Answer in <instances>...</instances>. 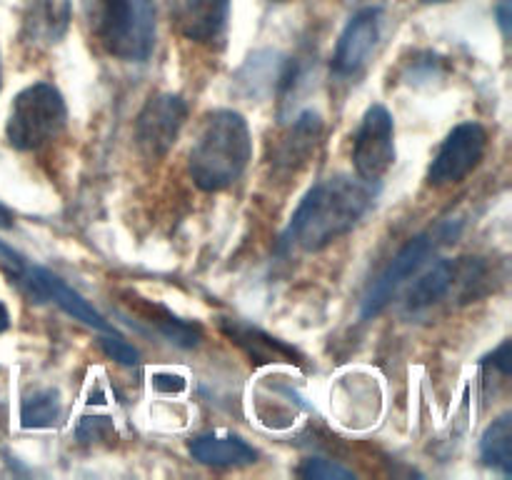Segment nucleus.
I'll return each mask as SVG.
<instances>
[{
	"label": "nucleus",
	"instance_id": "423d86ee",
	"mask_svg": "<svg viewBox=\"0 0 512 480\" xmlns=\"http://www.w3.org/2000/svg\"><path fill=\"white\" fill-rule=\"evenodd\" d=\"M188 120V103L180 95L160 93L143 105L135 120V145L145 160L168 155Z\"/></svg>",
	"mask_w": 512,
	"mask_h": 480
},
{
	"label": "nucleus",
	"instance_id": "aec40b11",
	"mask_svg": "<svg viewBox=\"0 0 512 480\" xmlns=\"http://www.w3.org/2000/svg\"><path fill=\"white\" fill-rule=\"evenodd\" d=\"M100 348H103V353L108 355V358H113L115 363L120 365H128V368H133L140 358L138 350H135L120 333H105V338H100Z\"/></svg>",
	"mask_w": 512,
	"mask_h": 480
},
{
	"label": "nucleus",
	"instance_id": "9d476101",
	"mask_svg": "<svg viewBox=\"0 0 512 480\" xmlns=\"http://www.w3.org/2000/svg\"><path fill=\"white\" fill-rule=\"evenodd\" d=\"M170 15L183 38L193 43H213L225 33L230 0H173Z\"/></svg>",
	"mask_w": 512,
	"mask_h": 480
},
{
	"label": "nucleus",
	"instance_id": "0eeeda50",
	"mask_svg": "<svg viewBox=\"0 0 512 480\" xmlns=\"http://www.w3.org/2000/svg\"><path fill=\"white\" fill-rule=\"evenodd\" d=\"M485 148H488V130L483 125L473 120L455 125L430 163L428 185L443 188L465 180L480 165Z\"/></svg>",
	"mask_w": 512,
	"mask_h": 480
},
{
	"label": "nucleus",
	"instance_id": "7ed1b4c3",
	"mask_svg": "<svg viewBox=\"0 0 512 480\" xmlns=\"http://www.w3.org/2000/svg\"><path fill=\"white\" fill-rule=\"evenodd\" d=\"M85 18L110 55L143 63L155 48L153 0H83Z\"/></svg>",
	"mask_w": 512,
	"mask_h": 480
},
{
	"label": "nucleus",
	"instance_id": "2eb2a0df",
	"mask_svg": "<svg viewBox=\"0 0 512 480\" xmlns=\"http://www.w3.org/2000/svg\"><path fill=\"white\" fill-rule=\"evenodd\" d=\"M460 265L463 263H458V260H438L433 268L425 270V273L415 280L413 288H410L405 308H408L410 313H423V310L440 303V300L453 290V285L458 283Z\"/></svg>",
	"mask_w": 512,
	"mask_h": 480
},
{
	"label": "nucleus",
	"instance_id": "39448f33",
	"mask_svg": "<svg viewBox=\"0 0 512 480\" xmlns=\"http://www.w3.org/2000/svg\"><path fill=\"white\" fill-rule=\"evenodd\" d=\"M353 163L358 178L380 183L395 163V123L385 105L375 103L365 110L353 143Z\"/></svg>",
	"mask_w": 512,
	"mask_h": 480
},
{
	"label": "nucleus",
	"instance_id": "a211bd4d",
	"mask_svg": "<svg viewBox=\"0 0 512 480\" xmlns=\"http://www.w3.org/2000/svg\"><path fill=\"white\" fill-rule=\"evenodd\" d=\"M60 413H63V403H60L58 390H40L20 405V425L33 430L53 428L58 425Z\"/></svg>",
	"mask_w": 512,
	"mask_h": 480
},
{
	"label": "nucleus",
	"instance_id": "6e6552de",
	"mask_svg": "<svg viewBox=\"0 0 512 480\" xmlns=\"http://www.w3.org/2000/svg\"><path fill=\"white\" fill-rule=\"evenodd\" d=\"M433 253H435V235L423 233V235H415L413 240H408V243L398 250V255L385 265V270L378 275V280L370 285V290L363 298L360 315H363V318H375V315H378L380 310L393 300V295L398 293L400 285H403L405 280L413 278Z\"/></svg>",
	"mask_w": 512,
	"mask_h": 480
},
{
	"label": "nucleus",
	"instance_id": "4be33fe9",
	"mask_svg": "<svg viewBox=\"0 0 512 480\" xmlns=\"http://www.w3.org/2000/svg\"><path fill=\"white\" fill-rule=\"evenodd\" d=\"M153 385L160 390V393H183L185 378L183 375H173V373H155Z\"/></svg>",
	"mask_w": 512,
	"mask_h": 480
},
{
	"label": "nucleus",
	"instance_id": "f3484780",
	"mask_svg": "<svg viewBox=\"0 0 512 480\" xmlns=\"http://www.w3.org/2000/svg\"><path fill=\"white\" fill-rule=\"evenodd\" d=\"M480 458L488 468L500 470L503 475L512 473V415L505 413L485 428L480 438Z\"/></svg>",
	"mask_w": 512,
	"mask_h": 480
},
{
	"label": "nucleus",
	"instance_id": "b1692460",
	"mask_svg": "<svg viewBox=\"0 0 512 480\" xmlns=\"http://www.w3.org/2000/svg\"><path fill=\"white\" fill-rule=\"evenodd\" d=\"M495 15H498V25L500 30H503V38H510V20H512L510 0H498V5H495Z\"/></svg>",
	"mask_w": 512,
	"mask_h": 480
},
{
	"label": "nucleus",
	"instance_id": "f8f14e48",
	"mask_svg": "<svg viewBox=\"0 0 512 480\" xmlns=\"http://www.w3.org/2000/svg\"><path fill=\"white\" fill-rule=\"evenodd\" d=\"M73 8L70 0H28L23 15V35L28 43L50 48L68 33Z\"/></svg>",
	"mask_w": 512,
	"mask_h": 480
},
{
	"label": "nucleus",
	"instance_id": "1a4fd4ad",
	"mask_svg": "<svg viewBox=\"0 0 512 480\" xmlns=\"http://www.w3.org/2000/svg\"><path fill=\"white\" fill-rule=\"evenodd\" d=\"M380 38V10L365 8L350 18L345 30L340 33L338 48L333 55V73L335 75H355L373 55L375 45Z\"/></svg>",
	"mask_w": 512,
	"mask_h": 480
},
{
	"label": "nucleus",
	"instance_id": "f03ea898",
	"mask_svg": "<svg viewBox=\"0 0 512 480\" xmlns=\"http://www.w3.org/2000/svg\"><path fill=\"white\" fill-rule=\"evenodd\" d=\"M250 158L253 135L248 120L235 110H210L190 148V178L205 193H218L245 173Z\"/></svg>",
	"mask_w": 512,
	"mask_h": 480
},
{
	"label": "nucleus",
	"instance_id": "f257e3e1",
	"mask_svg": "<svg viewBox=\"0 0 512 480\" xmlns=\"http://www.w3.org/2000/svg\"><path fill=\"white\" fill-rule=\"evenodd\" d=\"M373 200V183L363 178L335 175L313 185L290 218L280 238V250L300 248L305 253L323 250L340 235L350 233L373 208Z\"/></svg>",
	"mask_w": 512,
	"mask_h": 480
},
{
	"label": "nucleus",
	"instance_id": "6ab92c4d",
	"mask_svg": "<svg viewBox=\"0 0 512 480\" xmlns=\"http://www.w3.org/2000/svg\"><path fill=\"white\" fill-rule=\"evenodd\" d=\"M300 478L310 480H353V470L343 468V465L333 463L328 458H308L303 460V465L298 468Z\"/></svg>",
	"mask_w": 512,
	"mask_h": 480
},
{
	"label": "nucleus",
	"instance_id": "bb28decb",
	"mask_svg": "<svg viewBox=\"0 0 512 480\" xmlns=\"http://www.w3.org/2000/svg\"><path fill=\"white\" fill-rule=\"evenodd\" d=\"M423 3H445V0H423Z\"/></svg>",
	"mask_w": 512,
	"mask_h": 480
},
{
	"label": "nucleus",
	"instance_id": "393cba45",
	"mask_svg": "<svg viewBox=\"0 0 512 480\" xmlns=\"http://www.w3.org/2000/svg\"><path fill=\"white\" fill-rule=\"evenodd\" d=\"M0 228H13V213L0 203Z\"/></svg>",
	"mask_w": 512,
	"mask_h": 480
},
{
	"label": "nucleus",
	"instance_id": "412c9836",
	"mask_svg": "<svg viewBox=\"0 0 512 480\" xmlns=\"http://www.w3.org/2000/svg\"><path fill=\"white\" fill-rule=\"evenodd\" d=\"M78 435L85 443L113 438V425H110L108 418H83V423L78 425Z\"/></svg>",
	"mask_w": 512,
	"mask_h": 480
},
{
	"label": "nucleus",
	"instance_id": "dca6fc26",
	"mask_svg": "<svg viewBox=\"0 0 512 480\" xmlns=\"http://www.w3.org/2000/svg\"><path fill=\"white\" fill-rule=\"evenodd\" d=\"M135 308L143 318H148V323L163 335L168 343L178 345V348H195V345L203 340V330L200 325L188 323V320H180L178 315L170 313L165 305L150 303V300H135Z\"/></svg>",
	"mask_w": 512,
	"mask_h": 480
},
{
	"label": "nucleus",
	"instance_id": "a878e982",
	"mask_svg": "<svg viewBox=\"0 0 512 480\" xmlns=\"http://www.w3.org/2000/svg\"><path fill=\"white\" fill-rule=\"evenodd\" d=\"M8 328H10V313H8V308L0 303V333H5Z\"/></svg>",
	"mask_w": 512,
	"mask_h": 480
},
{
	"label": "nucleus",
	"instance_id": "20e7f679",
	"mask_svg": "<svg viewBox=\"0 0 512 480\" xmlns=\"http://www.w3.org/2000/svg\"><path fill=\"white\" fill-rule=\"evenodd\" d=\"M68 123V108L60 90L50 83H33L15 95L5 138L15 150H38L58 138Z\"/></svg>",
	"mask_w": 512,
	"mask_h": 480
},
{
	"label": "nucleus",
	"instance_id": "ddd939ff",
	"mask_svg": "<svg viewBox=\"0 0 512 480\" xmlns=\"http://www.w3.org/2000/svg\"><path fill=\"white\" fill-rule=\"evenodd\" d=\"M190 455L210 468H248L258 460V453L243 438L230 433H205L190 440Z\"/></svg>",
	"mask_w": 512,
	"mask_h": 480
},
{
	"label": "nucleus",
	"instance_id": "5701e85b",
	"mask_svg": "<svg viewBox=\"0 0 512 480\" xmlns=\"http://www.w3.org/2000/svg\"><path fill=\"white\" fill-rule=\"evenodd\" d=\"M0 265H3V268H5V273L13 275V273H18L20 268H23L25 260L20 258V255L15 253L13 248H8V245H5L3 240H0Z\"/></svg>",
	"mask_w": 512,
	"mask_h": 480
},
{
	"label": "nucleus",
	"instance_id": "4468645a",
	"mask_svg": "<svg viewBox=\"0 0 512 480\" xmlns=\"http://www.w3.org/2000/svg\"><path fill=\"white\" fill-rule=\"evenodd\" d=\"M220 328L235 345L248 353L253 363H298L300 355L290 345L278 338H270L268 333L253 328V325H245L240 320H223Z\"/></svg>",
	"mask_w": 512,
	"mask_h": 480
},
{
	"label": "nucleus",
	"instance_id": "9b49d317",
	"mask_svg": "<svg viewBox=\"0 0 512 480\" xmlns=\"http://www.w3.org/2000/svg\"><path fill=\"white\" fill-rule=\"evenodd\" d=\"M320 133H323V120L313 110H305L293 120L283 138L278 140L273 150V165L283 173H295L308 163L310 155L318 148Z\"/></svg>",
	"mask_w": 512,
	"mask_h": 480
}]
</instances>
